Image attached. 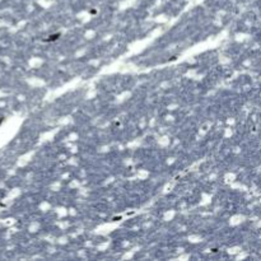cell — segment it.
<instances>
[{
  "label": "cell",
  "instance_id": "6da1fadb",
  "mask_svg": "<svg viewBox=\"0 0 261 261\" xmlns=\"http://www.w3.org/2000/svg\"><path fill=\"white\" fill-rule=\"evenodd\" d=\"M58 37H60V35H54L51 36V38H48V41H53V40H56Z\"/></svg>",
  "mask_w": 261,
  "mask_h": 261
}]
</instances>
